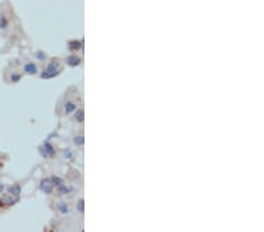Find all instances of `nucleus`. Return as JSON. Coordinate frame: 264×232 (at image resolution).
<instances>
[{
	"label": "nucleus",
	"instance_id": "4",
	"mask_svg": "<svg viewBox=\"0 0 264 232\" xmlns=\"http://www.w3.org/2000/svg\"><path fill=\"white\" fill-rule=\"evenodd\" d=\"M7 27V20L4 15H0V28L4 29Z\"/></svg>",
	"mask_w": 264,
	"mask_h": 232
},
{
	"label": "nucleus",
	"instance_id": "6",
	"mask_svg": "<svg viewBox=\"0 0 264 232\" xmlns=\"http://www.w3.org/2000/svg\"><path fill=\"white\" fill-rule=\"evenodd\" d=\"M74 108H75V106H73L72 103H67V104H66V111H67V113L72 111Z\"/></svg>",
	"mask_w": 264,
	"mask_h": 232
},
{
	"label": "nucleus",
	"instance_id": "7",
	"mask_svg": "<svg viewBox=\"0 0 264 232\" xmlns=\"http://www.w3.org/2000/svg\"><path fill=\"white\" fill-rule=\"evenodd\" d=\"M60 210L62 211V213H66L67 212V206H66V205H63V204H61V205H60Z\"/></svg>",
	"mask_w": 264,
	"mask_h": 232
},
{
	"label": "nucleus",
	"instance_id": "3",
	"mask_svg": "<svg viewBox=\"0 0 264 232\" xmlns=\"http://www.w3.org/2000/svg\"><path fill=\"white\" fill-rule=\"evenodd\" d=\"M8 192H10L11 195H13V196H19L20 188L18 185H13V186H11V188L8 189Z\"/></svg>",
	"mask_w": 264,
	"mask_h": 232
},
{
	"label": "nucleus",
	"instance_id": "2",
	"mask_svg": "<svg viewBox=\"0 0 264 232\" xmlns=\"http://www.w3.org/2000/svg\"><path fill=\"white\" fill-rule=\"evenodd\" d=\"M41 190L46 193H49L52 191V183H51L49 179H46V181H43L41 183Z\"/></svg>",
	"mask_w": 264,
	"mask_h": 232
},
{
	"label": "nucleus",
	"instance_id": "8",
	"mask_svg": "<svg viewBox=\"0 0 264 232\" xmlns=\"http://www.w3.org/2000/svg\"><path fill=\"white\" fill-rule=\"evenodd\" d=\"M2 190H4V185H2V184H0V193L2 192Z\"/></svg>",
	"mask_w": 264,
	"mask_h": 232
},
{
	"label": "nucleus",
	"instance_id": "5",
	"mask_svg": "<svg viewBox=\"0 0 264 232\" xmlns=\"http://www.w3.org/2000/svg\"><path fill=\"white\" fill-rule=\"evenodd\" d=\"M20 79H21L20 75H18V74H13V75L11 76V81H13V82H18Z\"/></svg>",
	"mask_w": 264,
	"mask_h": 232
},
{
	"label": "nucleus",
	"instance_id": "1",
	"mask_svg": "<svg viewBox=\"0 0 264 232\" xmlns=\"http://www.w3.org/2000/svg\"><path fill=\"white\" fill-rule=\"evenodd\" d=\"M24 70L27 73V74L33 75V74H35V73L38 72V67H37L33 62H28V63H26V65H25Z\"/></svg>",
	"mask_w": 264,
	"mask_h": 232
}]
</instances>
